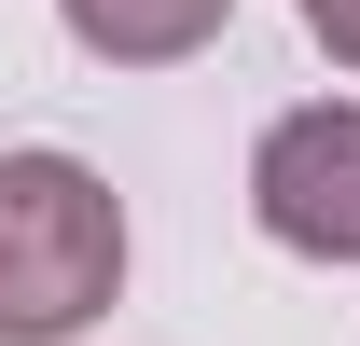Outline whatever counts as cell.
Wrapping results in <instances>:
<instances>
[{
    "instance_id": "2",
    "label": "cell",
    "mask_w": 360,
    "mask_h": 346,
    "mask_svg": "<svg viewBox=\"0 0 360 346\" xmlns=\"http://www.w3.org/2000/svg\"><path fill=\"white\" fill-rule=\"evenodd\" d=\"M250 222L305 263H360V97L277 111L250 153Z\"/></svg>"
},
{
    "instance_id": "4",
    "label": "cell",
    "mask_w": 360,
    "mask_h": 346,
    "mask_svg": "<svg viewBox=\"0 0 360 346\" xmlns=\"http://www.w3.org/2000/svg\"><path fill=\"white\" fill-rule=\"evenodd\" d=\"M305 28H319V42H333V56L360 70V0H305Z\"/></svg>"
},
{
    "instance_id": "1",
    "label": "cell",
    "mask_w": 360,
    "mask_h": 346,
    "mask_svg": "<svg viewBox=\"0 0 360 346\" xmlns=\"http://www.w3.org/2000/svg\"><path fill=\"white\" fill-rule=\"evenodd\" d=\"M125 291V208L84 153H0V346H56Z\"/></svg>"
},
{
    "instance_id": "3",
    "label": "cell",
    "mask_w": 360,
    "mask_h": 346,
    "mask_svg": "<svg viewBox=\"0 0 360 346\" xmlns=\"http://www.w3.org/2000/svg\"><path fill=\"white\" fill-rule=\"evenodd\" d=\"M56 14H70V42L111 56V70H180V56L222 42L236 0H56Z\"/></svg>"
}]
</instances>
